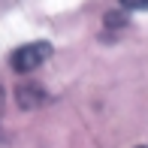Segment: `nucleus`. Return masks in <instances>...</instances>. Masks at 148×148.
<instances>
[{"mask_svg": "<svg viewBox=\"0 0 148 148\" xmlns=\"http://www.w3.org/2000/svg\"><path fill=\"white\" fill-rule=\"evenodd\" d=\"M49 58H51V45L49 42H27V45H18L9 55V66L15 73H33Z\"/></svg>", "mask_w": 148, "mask_h": 148, "instance_id": "1", "label": "nucleus"}, {"mask_svg": "<svg viewBox=\"0 0 148 148\" xmlns=\"http://www.w3.org/2000/svg\"><path fill=\"white\" fill-rule=\"evenodd\" d=\"M15 94H18V106H24V109H30V106H39V103L45 100L42 88H36V85H21Z\"/></svg>", "mask_w": 148, "mask_h": 148, "instance_id": "2", "label": "nucleus"}, {"mask_svg": "<svg viewBox=\"0 0 148 148\" xmlns=\"http://www.w3.org/2000/svg\"><path fill=\"white\" fill-rule=\"evenodd\" d=\"M124 9H148V0H121Z\"/></svg>", "mask_w": 148, "mask_h": 148, "instance_id": "3", "label": "nucleus"}, {"mask_svg": "<svg viewBox=\"0 0 148 148\" xmlns=\"http://www.w3.org/2000/svg\"><path fill=\"white\" fill-rule=\"evenodd\" d=\"M0 109H3V88H0Z\"/></svg>", "mask_w": 148, "mask_h": 148, "instance_id": "4", "label": "nucleus"}]
</instances>
